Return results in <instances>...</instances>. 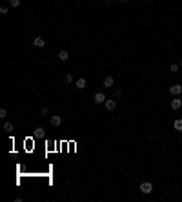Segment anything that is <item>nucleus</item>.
Returning <instances> with one entry per match:
<instances>
[{
  "label": "nucleus",
  "instance_id": "nucleus-1",
  "mask_svg": "<svg viewBox=\"0 0 182 202\" xmlns=\"http://www.w3.org/2000/svg\"><path fill=\"white\" fill-rule=\"evenodd\" d=\"M139 189H140V191H142V193H144V195H149L151 191H153V184H151V182H142Z\"/></svg>",
  "mask_w": 182,
  "mask_h": 202
},
{
  "label": "nucleus",
  "instance_id": "nucleus-2",
  "mask_svg": "<svg viewBox=\"0 0 182 202\" xmlns=\"http://www.w3.org/2000/svg\"><path fill=\"white\" fill-rule=\"evenodd\" d=\"M169 93L173 97H180L182 95V86H180V84H173V86L169 87Z\"/></svg>",
  "mask_w": 182,
  "mask_h": 202
},
{
  "label": "nucleus",
  "instance_id": "nucleus-3",
  "mask_svg": "<svg viewBox=\"0 0 182 202\" xmlns=\"http://www.w3.org/2000/svg\"><path fill=\"white\" fill-rule=\"evenodd\" d=\"M93 100H95L97 104H104L107 98H106V95H104L102 91H98V93H95V98H93Z\"/></svg>",
  "mask_w": 182,
  "mask_h": 202
},
{
  "label": "nucleus",
  "instance_id": "nucleus-4",
  "mask_svg": "<svg viewBox=\"0 0 182 202\" xmlns=\"http://www.w3.org/2000/svg\"><path fill=\"white\" fill-rule=\"evenodd\" d=\"M180 107H182V98L175 97L173 100H171V109H180Z\"/></svg>",
  "mask_w": 182,
  "mask_h": 202
},
{
  "label": "nucleus",
  "instance_id": "nucleus-5",
  "mask_svg": "<svg viewBox=\"0 0 182 202\" xmlns=\"http://www.w3.org/2000/svg\"><path fill=\"white\" fill-rule=\"evenodd\" d=\"M104 107H106L107 111H113V109H115V107H117V102L113 100V98H107V100L104 102Z\"/></svg>",
  "mask_w": 182,
  "mask_h": 202
},
{
  "label": "nucleus",
  "instance_id": "nucleus-6",
  "mask_svg": "<svg viewBox=\"0 0 182 202\" xmlns=\"http://www.w3.org/2000/svg\"><path fill=\"white\" fill-rule=\"evenodd\" d=\"M49 122H51L53 127H57V126L62 124V117H60V115H55V117H51V119H49Z\"/></svg>",
  "mask_w": 182,
  "mask_h": 202
},
{
  "label": "nucleus",
  "instance_id": "nucleus-7",
  "mask_svg": "<svg viewBox=\"0 0 182 202\" xmlns=\"http://www.w3.org/2000/svg\"><path fill=\"white\" fill-rule=\"evenodd\" d=\"M33 137H35V139H44V137H46V133H44V127H37L35 133H33Z\"/></svg>",
  "mask_w": 182,
  "mask_h": 202
},
{
  "label": "nucleus",
  "instance_id": "nucleus-8",
  "mask_svg": "<svg viewBox=\"0 0 182 202\" xmlns=\"http://www.w3.org/2000/svg\"><path fill=\"white\" fill-rule=\"evenodd\" d=\"M33 44H35L37 47H44V46H46V40H44L42 37H37L35 40H33Z\"/></svg>",
  "mask_w": 182,
  "mask_h": 202
},
{
  "label": "nucleus",
  "instance_id": "nucleus-9",
  "mask_svg": "<svg viewBox=\"0 0 182 202\" xmlns=\"http://www.w3.org/2000/svg\"><path fill=\"white\" fill-rule=\"evenodd\" d=\"M113 84H115V78L113 77H106L104 78V87H113Z\"/></svg>",
  "mask_w": 182,
  "mask_h": 202
},
{
  "label": "nucleus",
  "instance_id": "nucleus-10",
  "mask_svg": "<svg viewBox=\"0 0 182 202\" xmlns=\"http://www.w3.org/2000/svg\"><path fill=\"white\" fill-rule=\"evenodd\" d=\"M67 58H69V53H67V51H64V49H62V51H60V53H58V60H62V62H66V60H67Z\"/></svg>",
  "mask_w": 182,
  "mask_h": 202
},
{
  "label": "nucleus",
  "instance_id": "nucleus-11",
  "mask_svg": "<svg viewBox=\"0 0 182 202\" xmlns=\"http://www.w3.org/2000/svg\"><path fill=\"white\" fill-rule=\"evenodd\" d=\"M75 86L78 87V89H84L86 87V78H78V80L75 82Z\"/></svg>",
  "mask_w": 182,
  "mask_h": 202
},
{
  "label": "nucleus",
  "instance_id": "nucleus-12",
  "mask_svg": "<svg viewBox=\"0 0 182 202\" xmlns=\"http://www.w3.org/2000/svg\"><path fill=\"white\" fill-rule=\"evenodd\" d=\"M173 127L177 131H182V119H177L175 122H173Z\"/></svg>",
  "mask_w": 182,
  "mask_h": 202
},
{
  "label": "nucleus",
  "instance_id": "nucleus-13",
  "mask_svg": "<svg viewBox=\"0 0 182 202\" xmlns=\"http://www.w3.org/2000/svg\"><path fill=\"white\" fill-rule=\"evenodd\" d=\"M4 129L11 133V131H13V124H11V122H4Z\"/></svg>",
  "mask_w": 182,
  "mask_h": 202
},
{
  "label": "nucleus",
  "instance_id": "nucleus-14",
  "mask_svg": "<svg viewBox=\"0 0 182 202\" xmlns=\"http://www.w3.org/2000/svg\"><path fill=\"white\" fill-rule=\"evenodd\" d=\"M169 69H171V73H177V71H179V64H171Z\"/></svg>",
  "mask_w": 182,
  "mask_h": 202
},
{
  "label": "nucleus",
  "instance_id": "nucleus-15",
  "mask_svg": "<svg viewBox=\"0 0 182 202\" xmlns=\"http://www.w3.org/2000/svg\"><path fill=\"white\" fill-rule=\"evenodd\" d=\"M9 4H11L13 7H18L20 6V0H9Z\"/></svg>",
  "mask_w": 182,
  "mask_h": 202
},
{
  "label": "nucleus",
  "instance_id": "nucleus-16",
  "mask_svg": "<svg viewBox=\"0 0 182 202\" xmlns=\"http://www.w3.org/2000/svg\"><path fill=\"white\" fill-rule=\"evenodd\" d=\"M66 82H67V84L73 82V75H71V73H67V75H66Z\"/></svg>",
  "mask_w": 182,
  "mask_h": 202
},
{
  "label": "nucleus",
  "instance_id": "nucleus-17",
  "mask_svg": "<svg viewBox=\"0 0 182 202\" xmlns=\"http://www.w3.org/2000/svg\"><path fill=\"white\" fill-rule=\"evenodd\" d=\"M7 117V111L6 109H0V119H6Z\"/></svg>",
  "mask_w": 182,
  "mask_h": 202
},
{
  "label": "nucleus",
  "instance_id": "nucleus-18",
  "mask_svg": "<svg viewBox=\"0 0 182 202\" xmlns=\"http://www.w3.org/2000/svg\"><path fill=\"white\" fill-rule=\"evenodd\" d=\"M0 13H2V15H7V7L2 6V7H0Z\"/></svg>",
  "mask_w": 182,
  "mask_h": 202
},
{
  "label": "nucleus",
  "instance_id": "nucleus-19",
  "mask_svg": "<svg viewBox=\"0 0 182 202\" xmlns=\"http://www.w3.org/2000/svg\"><path fill=\"white\" fill-rule=\"evenodd\" d=\"M42 115H49V107H44V109H42Z\"/></svg>",
  "mask_w": 182,
  "mask_h": 202
},
{
  "label": "nucleus",
  "instance_id": "nucleus-20",
  "mask_svg": "<svg viewBox=\"0 0 182 202\" xmlns=\"http://www.w3.org/2000/svg\"><path fill=\"white\" fill-rule=\"evenodd\" d=\"M104 2H106V4H111V0H104Z\"/></svg>",
  "mask_w": 182,
  "mask_h": 202
},
{
  "label": "nucleus",
  "instance_id": "nucleus-21",
  "mask_svg": "<svg viewBox=\"0 0 182 202\" xmlns=\"http://www.w3.org/2000/svg\"><path fill=\"white\" fill-rule=\"evenodd\" d=\"M119 2H126V0H119Z\"/></svg>",
  "mask_w": 182,
  "mask_h": 202
},
{
  "label": "nucleus",
  "instance_id": "nucleus-22",
  "mask_svg": "<svg viewBox=\"0 0 182 202\" xmlns=\"http://www.w3.org/2000/svg\"><path fill=\"white\" fill-rule=\"evenodd\" d=\"M142 2H147V0H142Z\"/></svg>",
  "mask_w": 182,
  "mask_h": 202
},
{
  "label": "nucleus",
  "instance_id": "nucleus-23",
  "mask_svg": "<svg viewBox=\"0 0 182 202\" xmlns=\"http://www.w3.org/2000/svg\"><path fill=\"white\" fill-rule=\"evenodd\" d=\"M180 66H182V60H180Z\"/></svg>",
  "mask_w": 182,
  "mask_h": 202
}]
</instances>
